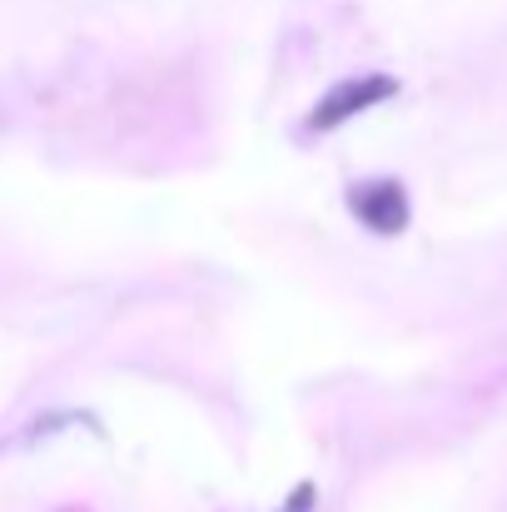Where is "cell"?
<instances>
[{
	"label": "cell",
	"mask_w": 507,
	"mask_h": 512,
	"mask_svg": "<svg viewBox=\"0 0 507 512\" xmlns=\"http://www.w3.org/2000/svg\"><path fill=\"white\" fill-rule=\"evenodd\" d=\"M314 503H319V488L314 483H294V493L284 498V512H314Z\"/></svg>",
	"instance_id": "3957f363"
},
{
	"label": "cell",
	"mask_w": 507,
	"mask_h": 512,
	"mask_svg": "<svg viewBox=\"0 0 507 512\" xmlns=\"http://www.w3.org/2000/svg\"><path fill=\"white\" fill-rule=\"evenodd\" d=\"M393 95H398V80H393V75H378V70L348 75V80H338V85H329V90L319 95V105L309 110L304 130H309V135H329L338 125H348V120L378 110V105L393 100Z\"/></svg>",
	"instance_id": "6da1fadb"
},
{
	"label": "cell",
	"mask_w": 507,
	"mask_h": 512,
	"mask_svg": "<svg viewBox=\"0 0 507 512\" xmlns=\"http://www.w3.org/2000/svg\"><path fill=\"white\" fill-rule=\"evenodd\" d=\"M343 204H348V214H353L368 234H378V239H398V234L413 224L408 189H403V179H393V174H378V179H358V184H348Z\"/></svg>",
	"instance_id": "7a4b0ae2"
}]
</instances>
